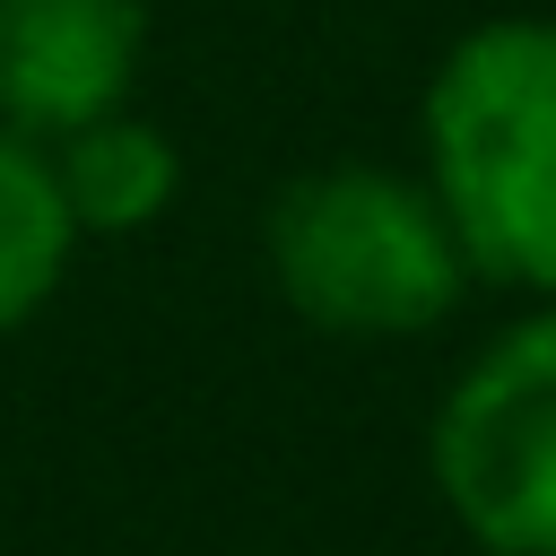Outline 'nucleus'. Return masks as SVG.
Instances as JSON below:
<instances>
[{
  "label": "nucleus",
  "instance_id": "f257e3e1",
  "mask_svg": "<svg viewBox=\"0 0 556 556\" xmlns=\"http://www.w3.org/2000/svg\"><path fill=\"white\" fill-rule=\"evenodd\" d=\"M426 191L469 278L556 295V17L469 26L426 87Z\"/></svg>",
  "mask_w": 556,
  "mask_h": 556
},
{
  "label": "nucleus",
  "instance_id": "f03ea898",
  "mask_svg": "<svg viewBox=\"0 0 556 556\" xmlns=\"http://www.w3.org/2000/svg\"><path fill=\"white\" fill-rule=\"evenodd\" d=\"M269 269L278 295L339 339L434 330L469 287L443 200L382 165H330L287 182L269 208Z\"/></svg>",
  "mask_w": 556,
  "mask_h": 556
},
{
  "label": "nucleus",
  "instance_id": "7ed1b4c3",
  "mask_svg": "<svg viewBox=\"0 0 556 556\" xmlns=\"http://www.w3.org/2000/svg\"><path fill=\"white\" fill-rule=\"evenodd\" d=\"M434 486L486 556H556V313L513 321L443 391Z\"/></svg>",
  "mask_w": 556,
  "mask_h": 556
},
{
  "label": "nucleus",
  "instance_id": "20e7f679",
  "mask_svg": "<svg viewBox=\"0 0 556 556\" xmlns=\"http://www.w3.org/2000/svg\"><path fill=\"white\" fill-rule=\"evenodd\" d=\"M148 0H0V122L61 139L130 96Z\"/></svg>",
  "mask_w": 556,
  "mask_h": 556
},
{
  "label": "nucleus",
  "instance_id": "39448f33",
  "mask_svg": "<svg viewBox=\"0 0 556 556\" xmlns=\"http://www.w3.org/2000/svg\"><path fill=\"white\" fill-rule=\"evenodd\" d=\"M52 182H61V208H70L78 235H130V226H148V217L174 200L182 165H174V139H165L156 122H130V113L113 104V113L61 130Z\"/></svg>",
  "mask_w": 556,
  "mask_h": 556
},
{
  "label": "nucleus",
  "instance_id": "423d86ee",
  "mask_svg": "<svg viewBox=\"0 0 556 556\" xmlns=\"http://www.w3.org/2000/svg\"><path fill=\"white\" fill-rule=\"evenodd\" d=\"M78 226L61 208V182H52V156L0 122V330H17L52 287H61V261H70Z\"/></svg>",
  "mask_w": 556,
  "mask_h": 556
}]
</instances>
